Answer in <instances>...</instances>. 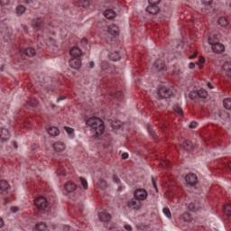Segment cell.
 <instances>
[{
  "label": "cell",
  "instance_id": "obj_1",
  "mask_svg": "<svg viewBox=\"0 0 231 231\" xmlns=\"http://www.w3.org/2000/svg\"><path fill=\"white\" fill-rule=\"evenodd\" d=\"M87 125L88 126L94 129L95 133L98 136L101 135L105 129V126H104L103 121L98 117H90L87 120Z\"/></svg>",
  "mask_w": 231,
  "mask_h": 231
},
{
  "label": "cell",
  "instance_id": "obj_2",
  "mask_svg": "<svg viewBox=\"0 0 231 231\" xmlns=\"http://www.w3.org/2000/svg\"><path fill=\"white\" fill-rule=\"evenodd\" d=\"M157 93L161 98H170L173 95V91L167 87H160L157 90Z\"/></svg>",
  "mask_w": 231,
  "mask_h": 231
},
{
  "label": "cell",
  "instance_id": "obj_3",
  "mask_svg": "<svg viewBox=\"0 0 231 231\" xmlns=\"http://www.w3.org/2000/svg\"><path fill=\"white\" fill-rule=\"evenodd\" d=\"M34 205L38 209H45L48 206V200L44 197H37L34 199Z\"/></svg>",
  "mask_w": 231,
  "mask_h": 231
},
{
  "label": "cell",
  "instance_id": "obj_4",
  "mask_svg": "<svg viewBox=\"0 0 231 231\" xmlns=\"http://www.w3.org/2000/svg\"><path fill=\"white\" fill-rule=\"evenodd\" d=\"M147 192L144 189H137V190H135L134 192V196H135V199H139L140 201L141 200H145V199L147 198Z\"/></svg>",
  "mask_w": 231,
  "mask_h": 231
},
{
  "label": "cell",
  "instance_id": "obj_5",
  "mask_svg": "<svg viewBox=\"0 0 231 231\" xmlns=\"http://www.w3.org/2000/svg\"><path fill=\"white\" fill-rule=\"evenodd\" d=\"M185 180H186V182L189 184V185L194 186V185H196L198 182V177L196 174L190 173H188V174L185 176Z\"/></svg>",
  "mask_w": 231,
  "mask_h": 231
},
{
  "label": "cell",
  "instance_id": "obj_6",
  "mask_svg": "<svg viewBox=\"0 0 231 231\" xmlns=\"http://www.w3.org/2000/svg\"><path fill=\"white\" fill-rule=\"evenodd\" d=\"M211 49H212L213 53H222L225 51V47L224 45L220 43H216L214 44L211 45Z\"/></svg>",
  "mask_w": 231,
  "mask_h": 231
},
{
  "label": "cell",
  "instance_id": "obj_7",
  "mask_svg": "<svg viewBox=\"0 0 231 231\" xmlns=\"http://www.w3.org/2000/svg\"><path fill=\"white\" fill-rule=\"evenodd\" d=\"M128 206H129L131 209L137 210V209H139L140 208L142 207V204H141V202H140L139 199H135H135L129 200V202H128Z\"/></svg>",
  "mask_w": 231,
  "mask_h": 231
},
{
  "label": "cell",
  "instance_id": "obj_8",
  "mask_svg": "<svg viewBox=\"0 0 231 231\" xmlns=\"http://www.w3.org/2000/svg\"><path fill=\"white\" fill-rule=\"evenodd\" d=\"M69 64H70V66L72 69L78 70V69H79L81 67V61L79 58H72L70 60Z\"/></svg>",
  "mask_w": 231,
  "mask_h": 231
},
{
  "label": "cell",
  "instance_id": "obj_9",
  "mask_svg": "<svg viewBox=\"0 0 231 231\" xmlns=\"http://www.w3.org/2000/svg\"><path fill=\"white\" fill-rule=\"evenodd\" d=\"M107 32L112 36H117L119 34V27L116 25H111L107 28Z\"/></svg>",
  "mask_w": 231,
  "mask_h": 231
},
{
  "label": "cell",
  "instance_id": "obj_10",
  "mask_svg": "<svg viewBox=\"0 0 231 231\" xmlns=\"http://www.w3.org/2000/svg\"><path fill=\"white\" fill-rule=\"evenodd\" d=\"M70 54L73 58H79L82 55V51L79 47H72L70 51Z\"/></svg>",
  "mask_w": 231,
  "mask_h": 231
},
{
  "label": "cell",
  "instance_id": "obj_11",
  "mask_svg": "<svg viewBox=\"0 0 231 231\" xmlns=\"http://www.w3.org/2000/svg\"><path fill=\"white\" fill-rule=\"evenodd\" d=\"M98 218H99V220L102 222H108L109 220L111 219V215L107 212L102 211V212L98 213Z\"/></svg>",
  "mask_w": 231,
  "mask_h": 231
},
{
  "label": "cell",
  "instance_id": "obj_12",
  "mask_svg": "<svg viewBox=\"0 0 231 231\" xmlns=\"http://www.w3.org/2000/svg\"><path fill=\"white\" fill-rule=\"evenodd\" d=\"M103 15H104V16H105L107 19H108V20H112V19H114L115 17H116L117 14H116V12H115L114 10H112V9H107V10H105V11H104Z\"/></svg>",
  "mask_w": 231,
  "mask_h": 231
},
{
  "label": "cell",
  "instance_id": "obj_13",
  "mask_svg": "<svg viewBox=\"0 0 231 231\" xmlns=\"http://www.w3.org/2000/svg\"><path fill=\"white\" fill-rule=\"evenodd\" d=\"M64 188H65V190L67 192H72L76 190L77 186H76V184L72 182H68L67 183H65L64 185Z\"/></svg>",
  "mask_w": 231,
  "mask_h": 231
},
{
  "label": "cell",
  "instance_id": "obj_14",
  "mask_svg": "<svg viewBox=\"0 0 231 231\" xmlns=\"http://www.w3.org/2000/svg\"><path fill=\"white\" fill-rule=\"evenodd\" d=\"M53 149H54L56 152L61 153L62 151L65 150V145H64L62 142H55L53 144Z\"/></svg>",
  "mask_w": 231,
  "mask_h": 231
},
{
  "label": "cell",
  "instance_id": "obj_15",
  "mask_svg": "<svg viewBox=\"0 0 231 231\" xmlns=\"http://www.w3.org/2000/svg\"><path fill=\"white\" fill-rule=\"evenodd\" d=\"M147 13H149L150 15H157L160 12V8L158 7V6H150L149 5L146 8Z\"/></svg>",
  "mask_w": 231,
  "mask_h": 231
},
{
  "label": "cell",
  "instance_id": "obj_16",
  "mask_svg": "<svg viewBox=\"0 0 231 231\" xmlns=\"http://www.w3.org/2000/svg\"><path fill=\"white\" fill-rule=\"evenodd\" d=\"M47 132H48V134H49V135H51V136H53V137L58 136V135H60V130H59V128L55 127V126H51V127H49L47 129Z\"/></svg>",
  "mask_w": 231,
  "mask_h": 231
},
{
  "label": "cell",
  "instance_id": "obj_17",
  "mask_svg": "<svg viewBox=\"0 0 231 231\" xmlns=\"http://www.w3.org/2000/svg\"><path fill=\"white\" fill-rule=\"evenodd\" d=\"M10 138V132L8 131V129L3 127L1 129V140L2 141H6Z\"/></svg>",
  "mask_w": 231,
  "mask_h": 231
},
{
  "label": "cell",
  "instance_id": "obj_18",
  "mask_svg": "<svg viewBox=\"0 0 231 231\" xmlns=\"http://www.w3.org/2000/svg\"><path fill=\"white\" fill-rule=\"evenodd\" d=\"M154 67L157 71H163L165 69V63L164 61L162 60H157L154 63Z\"/></svg>",
  "mask_w": 231,
  "mask_h": 231
},
{
  "label": "cell",
  "instance_id": "obj_19",
  "mask_svg": "<svg viewBox=\"0 0 231 231\" xmlns=\"http://www.w3.org/2000/svg\"><path fill=\"white\" fill-rule=\"evenodd\" d=\"M109 60H111L112 62H118L121 59V56L117 52H114V53H111L110 54L108 55Z\"/></svg>",
  "mask_w": 231,
  "mask_h": 231
},
{
  "label": "cell",
  "instance_id": "obj_20",
  "mask_svg": "<svg viewBox=\"0 0 231 231\" xmlns=\"http://www.w3.org/2000/svg\"><path fill=\"white\" fill-rule=\"evenodd\" d=\"M9 188L10 185L6 180H2L0 182V190H1V192H6V190H9Z\"/></svg>",
  "mask_w": 231,
  "mask_h": 231
},
{
  "label": "cell",
  "instance_id": "obj_21",
  "mask_svg": "<svg viewBox=\"0 0 231 231\" xmlns=\"http://www.w3.org/2000/svg\"><path fill=\"white\" fill-rule=\"evenodd\" d=\"M218 25L222 27H226L228 25V20H227V17H224V16L219 17L218 20Z\"/></svg>",
  "mask_w": 231,
  "mask_h": 231
},
{
  "label": "cell",
  "instance_id": "obj_22",
  "mask_svg": "<svg viewBox=\"0 0 231 231\" xmlns=\"http://www.w3.org/2000/svg\"><path fill=\"white\" fill-rule=\"evenodd\" d=\"M25 55L28 56V57H34V55H35L36 52H35V50H34V48L29 47V48H26V49H25Z\"/></svg>",
  "mask_w": 231,
  "mask_h": 231
},
{
  "label": "cell",
  "instance_id": "obj_23",
  "mask_svg": "<svg viewBox=\"0 0 231 231\" xmlns=\"http://www.w3.org/2000/svg\"><path fill=\"white\" fill-rule=\"evenodd\" d=\"M35 229L36 230H39V231L46 230V229H47V226H46L45 223H43V222H39V223L36 224Z\"/></svg>",
  "mask_w": 231,
  "mask_h": 231
},
{
  "label": "cell",
  "instance_id": "obj_24",
  "mask_svg": "<svg viewBox=\"0 0 231 231\" xmlns=\"http://www.w3.org/2000/svg\"><path fill=\"white\" fill-rule=\"evenodd\" d=\"M25 6H22V5H19V6H17L16 9H15V12H16V14L18 15H22L25 14Z\"/></svg>",
  "mask_w": 231,
  "mask_h": 231
},
{
  "label": "cell",
  "instance_id": "obj_25",
  "mask_svg": "<svg viewBox=\"0 0 231 231\" xmlns=\"http://www.w3.org/2000/svg\"><path fill=\"white\" fill-rule=\"evenodd\" d=\"M197 92H198V96H199V98H206L207 97H208V92H207V90H205L204 88H200V89H199Z\"/></svg>",
  "mask_w": 231,
  "mask_h": 231
},
{
  "label": "cell",
  "instance_id": "obj_26",
  "mask_svg": "<svg viewBox=\"0 0 231 231\" xmlns=\"http://www.w3.org/2000/svg\"><path fill=\"white\" fill-rule=\"evenodd\" d=\"M111 126L114 129H119L122 126V123L118 120H112L111 121Z\"/></svg>",
  "mask_w": 231,
  "mask_h": 231
},
{
  "label": "cell",
  "instance_id": "obj_27",
  "mask_svg": "<svg viewBox=\"0 0 231 231\" xmlns=\"http://www.w3.org/2000/svg\"><path fill=\"white\" fill-rule=\"evenodd\" d=\"M223 105H224V107H225L226 109L229 110V109L231 108V98H225V99L223 100Z\"/></svg>",
  "mask_w": 231,
  "mask_h": 231
},
{
  "label": "cell",
  "instance_id": "obj_28",
  "mask_svg": "<svg viewBox=\"0 0 231 231\" xmlns=\"http://www.w3.org/2000/svg\"><path fill=\"white\" fill-rule=\"evenodd\" d=\"M223 209H224V213H225L227 217H230V215H231V206H230V204H228V203H227V204H225L224 205Z\"/></svg>",
  "mask_w": 231,
  "mask_h": 231
},
{
  "label": "cell",
  "instance_id": "obj_29",
  "mask_svg": "<svg viewBox=\"0 0 231 231\" xmlns=\"http://www.w3.org/2000/svg\"><path fill=\"white\" fill-rule=\"evenodd\" d=\"M182 219H183L185 222H190L192 220V216L190 214V213H188V212L183 213V214H182Z\"/></svg>",
  "mask_w": 231,
  "mask_h": 231
},
{
  "label": "cell",
  "instance_id": "obj_30",
  "mask_svg": "<svg viewBox=\"0 0 231 231\" xmlns=\"http://www.w3.org/2000/svg\"><path fill=\"white\" fill-rule=\"evenodd\" d=\"M209 44H211V45L214 44V43H218V36H217V35H211V36H209Z\"/></svg>",
  "mask_w": 231,
  "mask_h": 231
},
{
  "label": "cell",
  "instance_id": "obj_31",
  "mask_svg": "<svg viewBox=\"0 0 231 231\" xmlns=\"http://www.w3.org/2000/svg\"><path fill=\"white\" fill-rule=\"evenodd\" d=\"M189 97H190V99H193V100L197 99V98H199V96H198V92L197 91H192L190 94H189Z\"/></svg>",
  "mask_w": 231,
  "mask_h": 231
},
{
  "label": "cell",
  "instance_id": "obj_32",
  "mask_svg": "<svg viewBox=\"0 0 231 231\" xmlns=\"http://www.w3.org/2000/svg\"><path fill=\"white\" fill-rule=\"evenodd\" d=\"M183 146H184V148L187 149V150H190V149L192 148V144L190 143V141H186L183 143Z\"/></svg>",
  "mask_w": 231,
  "mask_h": 231
},
{
  "label": "cell",
  "instance_id": "obj_33",
  "mask_svg": "<svg viewBox=\"0 0 231 231\" xmlns=\"http://www.w3.org/2000/svg\"><path fill=\"white\" fill-rule=\"evenodd\" d=\"M174 111H175V113H177V114H178L179 116H180V117L183 116V112H182V108H180V107H178V106H176V107H174Z\"/></svg>",
  "mask_w": 231,
  "mask_h": 231
},
{
  "label": "cell",
  "instance_id": "obj_34",
  "mask_svg": "<svg viewBox=\"0 0 231 231\" xmlns=\"http://www.w3.org/2000/svg\"><path fill=\"white\" fill-rule=\"evenodd\" d=\"M188 209L192 211H195V210H197L198 208H197V206H196L195 203H190V204L188 206Z\"/></svg>",
  "mask_w": 231,
  "mask_h": 231
},
{
  "label": "cell",
  "instance_id": "obj_35",
  "mask_svg": "<svg viewBox=\"0 0 231 231\" xmlns=\"http://www.w3.org/2000/svg\"><path fill=\"white\" fill-rule=\"evenodd\" d=\"M148 3L150 6H157L160 3V0H149Z\"/></svg>",
  "mask_w": 231,
  "mask_h": 231
},
{
  "label": "cell",
  "instance_id": "obj_36",
  "mask_svg": "<svg viewBox=\"0 0 231 231\" xmlns=\"http://www.w3.org/2000/svg\"><path fill=\"white\" fill-rule=\"evenodd\" d=\"M164 215H165L166 217H167V218H171V212H170V210H169V209H167V208H164Z\"/></svg>",
  "mask_w": 231,
  "mask_h": 231
},
{
  "label": "cell",
  "instance_id": "obj_37",
  "mask_svg": "<svg viewBox=\"0 0 231 231\" xmlns=\"http://www.w3.org/2000/svg\"><path fill=\"white\" fill-rule=\"evenodd\" d=\"M81 184H82L83 188H84V189L88 188V183H87V180H85L84 178H82V177H81Z\"/></svg>",
  "mask_w": 231,
  "mask_h": 231
},
{
  "label": "cell",
  "instance_id": "obj_38",
  "mask_svg": "<svg viewBox=\"0 0 231 231\" xmlns=\"http://www.w3.org/2000/svg\"><path fill=\"white\" fill-rule=\"evenodd\" d=\"M64 129H65V131L67 132L69 135H72V134H73V129H72V128L68 127V126H64Z\"/></svg>",
  "mask_w": 231,
  "mask_h": 231
},
{
  "label": "cell",
  "instance_id": "obj_39",
  "mask_svg": "<svg viewBox=\"0 0 231 231\" xmlns=\"http://www.w3.org/2000/svg\"><path fill=\"white\" fill-rule=\"evenodd\" d=\"M224 70L227 71V73H229V72H230V65H229L228 62H227V63H226L225 65H224Z\"/></svg>",
  "mask_w": 231,
  "mask_h": 231
},
{
  "label": "cell",
  "instance_id": "obj_40",
  "mask_svg": "<svg viewBox=\"0 0 231 231\" xmlns=\"http://www.w3.org/2000/svg\"><path fill=\"white\" fill-rule=\"evenodd\" d=\"M197 126H198L197 122H192V123H190V126H190V128H195Z\"/></svg>",
  "mask_w": 231,
  "mask_h": 231
},
{
  "label": "cell",
  "instance_id": "obj_41",
  "mask_svg": "<svg viewBox=\"0 0 231 231\" xmlns=\"http://www.w3.org/2000/svg\"><path fill=\"white\" fill-rule=\"evenodd\" d=\"M204 62H205V59L203 58V57H200V58H199V66H201V65H202V64L204 63Z\"/></svg>",
  "mask_w": 231,
  "mask_h": 231
},
{
  "label": "cell",
  "instance_id": "obj_42",
  "mask_svg": "<svg viewBox=\"0 0 231 231\" xmlns=\"http://www.w3.org/2000/svg\"><path fill=\"white\" fill-rule=\"evenodd\" d=\"M211 3H212V1H202V4L203 5H208V6L211 5Z\"/></svg>",
  "mask_w": 231,
  "mask_h": 231
},
{
  "label": "cell",
  "instance_id": "obj_43",
  "mask_svg": "<svg viewBox=\"0 0 231 231\" xmlns=\"http://www.w3.org/2000/svg\"><path fill=\"white\" fill-rule=\"evenodd\" d=\"M11 210H12V212H16V211L18 210V208H17V207H12Z\"/></svg>",
  "mask_w": 231,
  "mask_h": 231
},
{
  "label": "cell",
  "instance_id": "obj_44",
  "mask_svg": "<svg viewBox=\"0 0 231 231\" xmlns=\"http://www.w3.org/2000/svg\"><path fill=\"white\" fill-rule=\"evenodd\" d=\"M122 158L123 159H127L128 158V154L126 153H123L122 154Z\"/></svg>",
  "mask_w": 231,
  "mask_h": 231
},
{
  "label": "cell",
  "instance_id": "obj_45",
  "mask_svg": "<svg viewBox=\"0 0 231 231\" xmlns=\"http://www.w3.org/2000/svg\"><path fill=\"white\" fill-rule=\"evenodd\" d=\"M3 226H4V219L1 218H0V227H3Z\"/></svg>",
  "mask_w": 231,
  "mask_h": 231
},
{
  "label": "cell",
  "instance_id": "obj_46",
  "mask_svg": "<svg viewBox=\"0 0 231 231\" xmlns=\"http://www.w3.org/2000/svg\"><path fill=\"white\" fill-rule=\"evenodd\" d=\"M125 229H126V230H132V227L128 225H125Z\"/></svg>",
  "mask_w": 231,
  "mask_h": 231
},
{
  "label": "cell",
  "instance_id": "obj_47",
  "mask_svg": "<svg viewBox=\"0 0 231 231\" xmlns=\"http://www.w3.org/2000/svg\"><path fill=\"white\" fill-rule=\"evenodd\" d=\"M196 55H197V53H193V54H192V56L190 57V59H193L194 57H196Z\"/></svg>",
  "mask_w": 231,
  "mask_h": 231
},
{
  "label": "cell",
  "instance_id": "obj_48",
  "mask_svg": "<svg viewBox=\"0 0 231 231\" xmlns=\"http://www.w3.org/2000/svg\"><path fill=\"white\" fill-rule=\"evenodd\" d=\"M190 68H193V67H194V64H193V63H190Z\"/></svg>",
  "mask_w": 231,
  "mask_h": 231
},
{
  "label": "cell",
  "instance_id": "obj_49",
  "mask_svg": "<svg viewBox=\"0 0 231 231\" xmlns=\"http://www.w3.org/2000/svg\"><path fill=\"white\" fill-rule=\"evenodd\" d=\"M63 228H64V229H72V228H71V227H64Z\"/></svg>",
  "mask_w": 231,
  "mask_h": 231
},
{
  "label": "cell",
  "instance_id": "obj_50",
  "mask_svg": "<svg viewBox=\"0 0 231 231\" xmlns=\"http://www.w3.org/2000/svg\"><path fill=\"white\" fill-rule=\"evenodd\" d=\"M93 66H94V63H93V62H90V67H93Z\"/></svg>",
  "mask_w": 231,
  "mask_h": 231
}]
</instances>
